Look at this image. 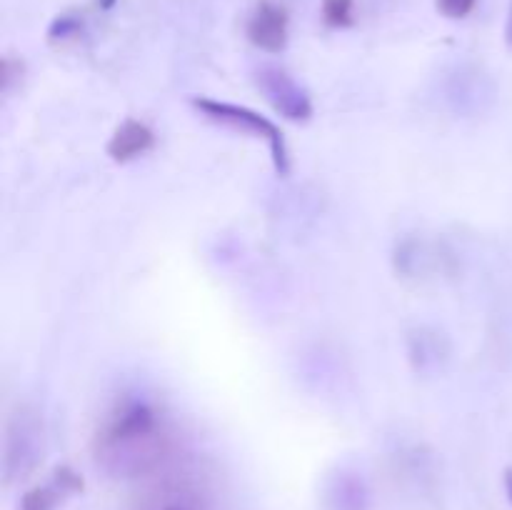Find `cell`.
<instances>
[{
  "label": "cell",
  "instance_id": "6da1fadb",
  "mask_svg": "<svg viewBox=\"0 0 512 510\" xmlns=\"http://www.w3.org/2000/svg\"><path fill=\"white\" fill-rule=\"evenodd\" d=\"M158 410L143 398H125L95 435V458L115 475L143 473L158 458Z\"/></svg>",
  "mask_w": 512,
  "mask_h": 510
},
{
  "label": "cell",
  "instance_id": "7a4b0ae2",
  "mask_svg": "<svg viewBox=\"0 0 512 510\" xmlns=\"http://www.w3.org/2000/svg\"><path fill=\"white\" fill-rule=\"evenodd\" d=\"M190 105L195 108V113L203 115L210 123L220 125V128L238 130V133L250 135V138H258L268 145L270 160H273V168L278 175H288L293 163H290V148L288 140H285L283 130L268 118V115L258 113V110L248 108V105L228 103V100L208 98V95H195L190 98Z\"/></svg>",
  "mask_w": 512,
  "mask_h": 510
},
{
  "label": "cell",
  "instance_id": "3957f363",
  "mask_svg": "<svg viewBox=\"0 0 512 510\" xmlns=\"http://www.w3.org/2000/svg\"><path fill=\"white\" fill-rule=\"evenodd\" d=\"M45 423L38 408L23 403L8 415L3 435V483L5 488L30 478L43 463Z\"/></svg>",
  "mask_w": 512,
  "mask_h": 510
},
{
  "label": "cell",
  "instance_id": "277c9868",
  "mask_svg": "<svg viewBox=\"0 0 512 510\" xmlns=\"http://www.w3.org/2000/svg\"><path fill=\"white\" fill-rule=\"evenodd\" d=\"M393 268L398 278L403 280H430L455 273V255L453 250L445 248L443 243H433L420 235L410 233L395 243L393 248Z\"/></svg>",
  "mask_w": 512,
  "mask_h": 510
},
{
  "label": "cell",
  "instance_id": "5b68a950",
  "mask_svg": "<svg viewBox=\"0 0 512 510\" xmlns=\"http://www.w3.org/2000/svg\"><path fill=\"white\" fill-rule=\"evenodd\" d=\"M255 85L278 115L290 123H308L313 118V98L308 88L285 68L265 63L255 70Z\"/></svg>",
  "mask_w": 512,
  "mask_h": 510
},
{
  "label": "cell",
  "instance_id": "8992f818",
  "mask_svg": "<svg viewBox=\"0 0 512 510\" xmlns=\"http://www.w3.org/2000/svg\"><path fill=\"white\" fill-rule=\"evenodd\" d=\"M405 345H408L410 368L423 378H435V375L445 373L450 358H453L450 338L433 325H415L413 330H408Z\"/></svg>",
  "mask_w": 512,
  "mask_h": 510
},
{
  "label": "cell",
  "instance_id": "52a82bcc",
  "mask_svg": "<svg viewBox=\"0 0 512 510\" xmlns=\"http://www.w3.org/2000/svg\"><path fill=\"white\" fill-rule=\"evenodd\" d=\"M245 35L263 53H283L290 40V15L275 0H260L245 23Z\"/></svg>",
  "mask_w": 512,
  "mask_h": 510
},
{
  "label": "cell",
  "instance_id": "ba28073f",
  "mask_svg": "<svg viewBox=\"0 0 512 510\" xmlns=\"http://www.w3.org/2000/svg\"><path fill=\"white\" fill-rule=\"evenodd\" d=\"M83 488L85 483L78 470H73L70 465H58L45 483L25 490L18 510H58L65 500L83 493Z\"/></svg>",
  "mask_w": 512,
  "mask_h": 510
},
{
  "label": "cell",
  "instance_id": "9c48e42d",
  "mask_svg": "<svg viewBox=\"0 0 512 510\" xmlns=\"http://www.w3.org/2000/svg\"><path fill=\"white\" fill-rule=\"evenodd\" d=\"M155 130L148 123L138 118H128L113 130L108 145H105V153L113 163H133V160L143 158L145 153L155 148Z\"/></svg>",
  "mask_w": 512,
  "mask_h": 510
},
{
  "label": "cell",
  "instance_id": "30bf717a",
  "mask_svg": "<svg viewBox=\"0 0 512 510\" xmlns=\"http://www.w3.org/2000/svg\"><path fill=\"white\" fill-rule=\"evenodd\" d=\"M325 508L328 510H370V493L358 473L340 470L325 488Z\"/></svg>",
  "mask_w": 512,
  "mask_h": 510
},
{
  "label": "cell",
  "instance_id": "8fae6325",
  "mask_svg": "<svg viewBox=\"0 0 512 510\" xmlns=\"http://www.w3.org/2000/svg\"><path fill=\"white\" fill-rule=\"evenodd\" d=\"M85 30H88V20H85L83 10H63L55 15L48 25V43L53 48H68L83 40Z\"/></svg>",
  "mask_w": 512,
  "mask_h": 510
},
{
  "label": "cell",
  "instance_id": "7c38bea8",
  "mask_svg": "<svg viewBox=\"0 0 512 510\" xmlns=\"http://www.w3.org/2000/svg\"><path fill=\"white\" fill-rule=\"evenodd\" d=\"M320 15L328 28L345 30L355 23V0H323Z\"/></svg>",
  "mask_w": 512,
  "mask_h": 510
},
{
  "label": "cell",
  "instance_id": "4fadbf2b",
  "mask_svg": "<svg viewBox=\"0 0 512 510\" xmlns=\"http://www.w3.org/2000/svg\"><path fill=\"white\" fill-rule=\"evenodd\" d=\"M25 78V63L20 58H13V55H5L3 58V75H0V80H3V93L10 95L15 90V85L23 83Z\"/></svg>",
  "mask_w": 512,
  "mask_h": 510
},
{
  "label": "cell",
  "instance_id": "5bb4252c",
  "mask_svg": "<svg viewBox=\"0 0 512 510\" xmlns=\"http://www.w3.org/2000/svg\"><path fill=\"white\" fill-rule=\"evenodd\" d=\"M475 5H478V0H435L438 13L448 20L468 18V15L475 10Z\"/></svg>",
  "mask_w": 512,
  "mask_h": 510
},
{
  "label": "cell",
  "instance_id": "9a60e30c",
  "mask_svg": "<svg viewBox=\"0 0 512 510\" xmlns=\"http://www.w3.org/2000/svg\"><path fill=\"white\" fill-rule=\"evenodd\" d=\"M503 488H505V495H508V500H510V505H512V468H505Z\"/></svg>",
  "mask_w": 512,
  "mask_h": 510
},
{
  "label": "cell",
  "instance_id": "2e32d148",
  "mask_svg": "<svg viewBox=\"0 0 512 510\" xmlns=\"http://www.w3.org/2000/svg\"><path fill=\"white\" fill-rule=\"evenodd\" d=\"M93 5L100 13H108V10H113L115 5H118V0H93Z\"/></svg>",
  "mask_w": 512,
  "mask_h": 510
},
{
  "label": "cell",
  "instance_id": "e0dca14e",
  "mask_svg": "<svg viewBox=\"0 0 512 510\" xmlns=\"http://www.w3.org/2000/svg\"><path fill=\"white\" fill-rule=\"evenodd\" d=\"M508 40L512 45V5H510V18H508Z\"/></svg>",
  "mask_w": 512,
  "mask_h": 510
},
{
  "label": "cell",
  "instance_id": "ac0fdd59",
  "mask_svg": "<svg viewBox=\"0 0 512 510\" xmlns=\"http://www.w3.org/2000/svg\"><path fill=\"white\" fill-rule=\"evenodd\" d=\"M168 510H178V508H168Z\"/></svg>",
  "mask_w": 512,
  "mask_h": 510
}]
</instances>
